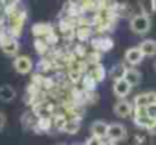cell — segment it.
<instances>
[{"label": "cell", "mask_w": 156, "mask_h": 145, "mask_svg": "<svg viewBox=\"0 0 156 145\" xmlns=\"http://www.w3.org/2000/svg\"><path fill=\"white\" fill-rule=\"evenodd\" d=\"M46 40H47V43L50 44V47H55V46H58V44H59V36H58V33H56L55 30L46 36Z\"/></svg>", "instance_id": "836d02e7"}, {"label": "cell", "mask_w": 156, "mask_h": 145, "mask_svg": "<svg viewBox=\"0 0 156 145\" xmlns=\"http://www.w3.org/2000/svg\"><path fill=\"white\" fill-rule=\"evenodd\" d=\"M97 80H96V77L91 74V73H85L83 74V79H82V88L85 89V91H96V88H97Z\"/></svg>", "instance_id": "7402d4cb"}, {"label": "cell", "mask_w": 156, "mask_h": 145, "mask_svg": "<svg viewBox=\"0 0 156 145\" xmlns=\"http://www.w3.org/2000/svg\"><path fill=\"white\" fill-rule=\"evenodd\" d=\"M117 15H118V17H129V18H132L135 14H133V9H132V6H130L127 2H124V3H120V5H118Z\"/></svg>", "instance_id": "484cf974"}, {"label": "cell", "mask_w": 156, "mask_h": 145, "mask_svg": "<svg viewBox=\"0 0 156 145\" xmlns=\"http://www.w3.org/2000/svg\"><path fill=\"white\" fill-rule=\"evenodd\" d=\"M144 57H146V56H144V53L141 51L140 46H136V47H129L126 50V53H124V60H126V64L130 65V67L140 65Z\"/></svg>", "instance_id": "5b68a950"}, {"label": "cell", "mask_w": 156, "mask_h": 145, "mask_svg": "<svg viewBox=\"0 0 156 145\" xmlns=\"http://www.w3.org/2000/svg\"><path fill=\"white\" fill-rule=\"evenodd\" d=\"M79 130H80V119H77V118H68L62 132L67 133V135H76Z\"/></svg>", "instance_id": "ffe728a7"}, {"label": "cell", "mask_w": 156, "mask_h": 145, "mask_svg": "<svg viewBox=\"0 0 156 145\" xmlns=\"http://www.w3.org/2000/svg\"><path fill=\"white\" fill-rule=\"evenodd\" d=\"M147 133H149L150 136H156V121L153 123V124H152V127L147 130Z\"/></svg>", "instance_id": "f35d334b"}, {"label": "cell", "mask_w": 156, "mask_h": 145, "mask_svg": "<svg viewBox=\"0 0 156 145\" xmlns=\"http://www.w3.org/2000/svg\"><path fill=\"white\" fill-rule=\"evenodd\" d=\"M68 3H73V5H80L83 0H67Z\"/></svg>", "instance_id": "60d3db41"}, {"label": "cell", "mask_w": 156, "mask_h": 145, "mask_svg": "<svg viewBox=\"0 0 156 145\" xmlns=\"http://www.w3.org/2000/svg\"><path fill=\"white\" fill-rule=\"evenodd\" d=\"M5 124H6V116H5V115L0 112V130L5 127Z\"/></svg>", "instance_id": "ab89813d"}, {"label": "cell", "mask_w": 156, "mask_h": 145, "mask_svg": "<svg viewBox=\"0 0 156 145\" xmlns=\"http://www.w3.org/2000/svg\"><path fill=\"white\" fill-rule=\"evenodd\" d=\"M52 127H53L52 116H41V118H38V123H37L34 130L37 133H47V132L52 130Z\"/></svg>", "instance_id": "7c38bea8"}, {"label": "cell", "mask_w": 156, "mask_h": 145, "mask_svg": "<svg viewBox=\"0 0 156 145\" xmlns=\"http://www.w3.org/2000/svg\"><path fill=\"white\" fill-rule=\"evenodd\" d=\"M71 50H73V53H74L79 59H85V57H87V54H88V50H87L85 43H77V44L71 48Z\"/></svg>", "instance_id": "f1b7e54d"}, {"label": "cell", "mask_w": 156, "mask_h": 145, "mask_svg": "<svg viewBox=\"0 0 156 145\" xmlns=\"http://www.w3.org/2000/svg\"><path fill=\"white\" fill-rule=\"evenodd\" d=\"M133 106L135 107H147L149 106V98H147V92H141L133 98Z\"/></svg>", "instance_id": "f546056e"}, {"label": "cell", "mask_w": 156, "mask_h": 145, "mask_svg": "<svg viewBox=\"0 0 156 145\" xmlns=\"http://www.w3.org/2000/svg\"><path fill=\"white\" fill-rule=\"evenodd\" d=\"M129 27L136 35H146L152 29V20L149 15L135 14L132 18H129Z\"/></svg>", "instance_id": "6da1fadb"}, {"label": "cell", "mask_w": 156, "mask_h": 145, "mask_svg": "<svg viewBox=\"0 0 156 145\" xmlns=\"http://www.w3.org/2000/svg\"><path fill=\"white\" fill-rule=\"evenodd\" d=\"M30 30H32L34 38H46L55 29H53V26L50 23H35Z\"/></svg>", "instance_id": "9c48e42d"}, {"label": "cell", "mask_w": 156, "mask_h": 145, "mask_svg": "<svg viewBox=\"0 0 156 145\" xmlns=\"http://www.w3.org/2000/svg\"><path fill=\"white\" fill-rule=\"evenodd\" d=\"M112 48H114V40L109 36H102L100 38V51L106 53V51H111Z\"/></svg>", "instance_id": "4dcf8cb0"}, {"label": "cell", "mask_w": 156, "mask_h": 145, "mask_svg": "<svg viewBox=\"0 0 156 145\" xmlns=\"http://www.w3.org/2000/svg\"><path fill=\"white\" fill-rule=\"evenodd\" d=\"M52 119H53V129L58 130V132H62L64 130V126H65V123L68 119V116H67L65 112H59V113H55L53 115Z\"/></svg>", "instance_id": "603a6c76"}, {"label": "cell", "mask_w": 156, "mask_h": 145, "mask_svg": "<svg viewBox=\"0 0 156 145\" xmlns=\"http://www.w3.org/2000/svg\"><path fill=\"white\" fill-rule=\"evenodd\" d=\"M103 145H117V142H114V141H111V139H108Z\"/></svg>", "instance_id": "b9f144b4"}, {"label": "cell", "mask_w": 156, "mask_h": 145, "mask_svg": "<svg viewBox=\"0 0 156 145\" xmlns=\"http://www.w3.org/2000/svg\"><path fill=\"white\" fill-rule=\"evenodd\" d=\"M2 48V51L6 54V56H17L18 54V50H20V44H18V41H17V38H14V40H11V41H8V43H5L3 46H0Z\"/></svg>", "instance_id": "2e32d148"}, {"label": "cell", "mask_w": 156, "mask_h": 145, "mask_svg": "<svg viewBox=\"0 0 156 145\" xmlns=\"http://www.w3.org/2000/svg\"><path fill=\"white\" fill-rule=\"evenodd\" d=\"M141 51L144 53L146 57H153L156 56V41L155 40H144L140 44Z\"/></svg>", "instance_id": "e0dca14e"}, {"label": "cell", "mask_w": 156, "mask_h": 145, "mask_svg": "<svg viewBox=\"0 0 156 145\" xmlns=\"http://www.w3.org/2000/svg\"><path fill=\"white\" fill-rule=\"evenodd\" d=\"M88 73H91V74L96 77L97 82H103L105 79H106V76H108V71H106V68H105L102 64H97V65L90 67Z\"/></svg>", "instance_id": "44dd1931"}, {"label": "cell", "mask_w": 156, "mask_h": 145, "mask_svg": "<svg viewBox=\"0 0 156 145\" xmlns=\"http://www.w3.org/2000/svg\"><path fill=\"white\" fill-rule=\"evenodd\" d=\"M97 100H99V94L96 91H85V98H83L85 104H94Z\"/></svg>", "instance_id": "1f68e13d"}, {"label": "cell", "mask_w": 156, "mask_h": 145, "mask_svg": "<svg viewBox=\"0 0 156 145\" xmlns=\"http://www.w3.org/2000/svg\"><path fill=\"white\" fill-rule=\"evenodd\" d=\"M146 110H147V115H149L150 118L156 119V104H149V106L146 107Z\"/></svg>", "instance_id": "d590c367"}, {"label": "cell", "mask_w": 156, "mask_h": 145, "mask_svg": "<svg viewBox=\"0 0 156 145\" xmlns=\"http://www.w3.org/2000/svg\"><path fill=\"white\" fill-rule=\"evenodd\" d=\"M38 71L40 73H49L50 70H53L55 67H53V59L52 57H46V56H41V59H40V62H38Z\"/></svg>", "instance_id": "d4e9b609"}, {"label": "cell", "mask_w": 156, "mask_h": 145, "mask_svg": "<svg viewBox=\"0 0 156 145\" xmlns=\"http://www.w3.org/2000/svg\"><path fill=\"white\" fill-rule=\"evenodd\" d=\"M133 109H135V106L130 101H127L126 98H120L114 104V112H115V115L118 118H127V116H130L133 113Z\"/></svg>", "instance_id": "8992f818"}, {"label": "cell", "mask_w": 156, "mask_h": 145, "mask_svg": "<svg viewBox=\"0 0 156 145\" xmlns=\"http://www.w3.org/2000/svg\"><path fill=\"white\" fill-rule=\"evenodd\" d=\"M73 145H85V144H73Z\"/></svg>", "instance_id": "ee69618b"}, {"label": "cell", "mask_w": 156, "mask_h": 145, "mask_svg": "<svg viewBox=\"0 0 156 145\" xmlns=\"http://www.w3.org/2000/svg\"><path fill=\"white\" fill-rule=\"evenodd\" d=\"M12 67L18 74H29L34 70V62H32V59L29 56L20 54V56H15V59L12 62Z\"/></svg>", "instance_id": "3957f363"}, {"label": "cell", "mask_w": 156, "mask_h": 145, "mask_svg": "<svg viewBox=\"0 0 156 145\" xmlns=\"http://www.w3.org/2000/svg\"><path fill=\"white\" fill-rule=\"evenodd\" d=\"M21 0H2V3H3V8L5 6H8V5H18Z\"/></svg>", "instance_id": "74e56055"}, {"label": "cell", "mask_w": 156, "mask_h": 145, "mask_svg": "<svg viewBox=\"0 0 156 145\" xmlns=\"http://www.w3.org/2000/svg\"><path fill=\"white\" fill-rule=\"evenodd\" d=\"M37 123H38V116L34 113V110H30V112H24L23 115H21V124H23V127L24 129H35V126H37Z\"/></svg>", "instance_id": "ac0fdd59"}, {"label": "cell", "mask_w": 156, "mask_h": 145, "mask_svg": "<svg viewBox=\"0 0 156 145\" xmlns=\"http://www.w3.org/2000/svg\"><path fill=\"white\" fill-rule=\"evenodd\" d=\"M103 144H105L103 139L99 138V136H94V135L85 141V145H103Z\"/></svg>", "instance_id": "e575fe53"}, {"label": "cell", "mask_w": 156, "mask_h": 145, "mask_svg": "<svg viewBox=\"0 0 156 145\" xmlns=\"http://www.w3.org/2000/svg\"><path fill=\"white\" fill-rule=\"evenodd\" d=\"M82 79H83V73L76 71V70H68V71H67V80H68L71 85H77V83H80Z\"/></svg>", "instance_id": "83f0119b"}, {"label": "cell", "mask_w": 156, "mask_h": 145, "mask_svg": "<svg viewBox=\"0 0 156 145\" xmlns=\"http://www.w3.org/2000/svg\"><path fill=\"white\" fill-rule=\"evenodd\" d=\"M147 98H149V104H156V91H149Z\"/></svg>", "instance_id": "8d00e7d4"}, {"label": "cell", "mask_w": 156, "mask_h": 145, "mask_svg": "<svg viewBox=\"0 0 156 145\" xmlns=\"http://www.w3.org/2000/svg\"><path fill=\"white\" fill-rule=\"evenodd\" d=\"M153 71H155V74H156V60H155V64H153Z\"/></svg>", "instance_id": "7bdbcfd3"}, {"label": "cell", "mask_w": 156, "mask_h": 145, "mask_svg": "<svg viewBox=\"0 0 156 145\" xmlns=\"http://www.w3.org/2000/svg\"><path fill=\"white\" fill-rule=\"evenodd\" d=\"M127 68H129V67H126V64H115V65L109 70L108 74H109V77L115 82V80H118V79H124Z\"/></svg>", "instance_id": "9a60e30c"}, {"label": "cell", "mask_w": 156, "mask_h": 145, "mask_svg": "<svg viewBox=\"0 0 156 145\" xmlns=\"http://www.w3.org/2000/svg\"><path fill=\"white\" fill-rule=\"evenodd\" d=\"M90 130H91V135L99 136V138L105 139V138H108L109 124H108V123H105V121H94V123L91 124Z\"/></svg>", "instance_id": "30bf717a"}, {"label": "cell", "mask_w": 156, "mask_h": 145, "mask_svg": "<svg viewBox=\"0 0 156 145\" xmlns=\"http://www.w3.org/2000/svg\"><path fill=\"white\" fill-rule=\"evenodd\" d=\"M127 136V130L123 124L118 123H112L109 124V130H108V139L114 141V142H120L123 139H126Z\"/></svg>", "instance_id": "52a82bcc"}, {"label": "cell", "mask_w": 156, "mask_h": 145, "mask_svg": "<svg viewBox=\"0 0 156 145\" xmlns=\"http://www.w3.org/2000/svg\"><path fill=\"white\" fill-rule=\"evenodd\" d=\"M138 8L141 14L150 17L155 12V0H138Z\"/></svg>", "instance_id": "cb8c5ba5"}, {"label": "cell", "mask_w": 156, "mask_h": 145, "mask_svg": "<svg viewBox=\"0 0 156 145\" xmlns=\"http://www.w3.org/2000/svg\"><path fill=\"white\" fill-rule=\"evenodd\" d=\"M132 88H133V86H132L126 79H118V80H115L114 85H112V92L115 94V97H118V98H126V97L130 94Z\"/></svg>", "instance_id": "ba28073f"}, {"label": "cell", "mask_w": 156, "mask_h": 145, "mask_svg": "<svg viewBox=\"0 0 156 145\" xmlns=\"http://www.w3.org/2000/svg\"><path fill=\"white\" fill-rule=\"evenodd\" d=\"M135 145H152L149 135H136L135 136Z\"/></svg>", "instance_id": "d6a6232c"}, {"label": "cell", "mask_w": 156, "mask_h": 145, "mask_svg": "<svg viewBox=\"0 0 156 145\" xmlns=\"http://www.w3.org/2000/svg\"><path fill=\"white\" fill-rule=\"evenodd\" d=\"M85 60H87V64H88L90 67H93V65H97V64H100V62H102V51H97V50L88 51V54H87Z\"/></svg>", "instance_id": "4316f807"}, {"label": "cell", "mask_w": 156, "mask_h": 145, "mask_svg": "<svg viewBox=\"0 0 156 145\" xmlns=\"http://www.w3.org/2000/svg\"><path fill=\"white\" fill-rule=\"evenodd\" d=\"M93 26H77L76 27V40L79 43H87L93 38Z\"/></svg>", "instance_id": "4fadbf2b"}, {"label": "cell", "mask_w": 156, "mask_h": 145, "mask_svg": "<svg viewBox=\"0 0 156 145\" xmlns=\"http://www.w3.org/2000/svg\"><path fill=\"white\" fill-rule=\"evenodd\" d=\"M34 48L38 53V56H46L50 50V44L47 43L46 38H35L34 40Z\"/></svg>", "instance_id": "d6986e66"}, {"label": "cell", "mask_w": 156, "mask_h": 145, "mask_svg": "<svg viewBox=\"0 0 156 145\" xmlns=\"http://www.w3.org/2000/svg\"><path fill=\"white\" fill-rule=\"evenodd\" d=\"M124 79H126L132 86H138V85L141 83V80H143V74H141L135 67H129V68H127V71H126Z\"/></svg>", "instance_id": "8fae6325"}, {"label": "cell", "mask_w": 156, "mask_h": 145, "mask_svg": "<svg viewBox=\"0 0 156 145\" xmlns=\"http://www.w3.org/2000/svg\"><path fill=\"white\" fill-rule=\"evenodd\" d=\"M26 18H27V12H26L23 8H20L15 14L9 15V27H8V30H9L15 38H18V36L23 33V27H24Z\"/></svg>", "instance_id": "7a4b0ae2"}, {"label": "cell", "mask_w": 156, "mask_h": 145, "mask_svg": "<svg viewBox=\"0 0 156 145\" xmlns=\"http://www.w3.org/2000/svg\"><path fill=\"white\" fill-rule=\"evenodd\" d=\"M59 32H61V36L71 43L74 38H76V24L70 20V18H64L59 21Z\"/></svg>", "instance_id": "277c9868"}, {"label": "cell", "mask_w": 156, "mask_h": 145, "mask_svg": "<svg viewBox=\"0 0 156 145\" xmlns=\"http://www.w3.org/2000/svg\"><path fill=\"white\" fill-rule=\"evenodd\" d=\"M155 12H156V0H155Z\"/></svg>", "instance_id": "f6af8a7d"}, {"label": "cell", "mask_w": 156, "mask_h": 145, "mask_svg": "<svg viewBox=\"0 0 156 145\" xmlns=\"http://www.w3.org/2000/svg\"><path fill=\"white\" fill-rule=\"evenodd\" d=\"M15 97H17V92L11 85H2L0 86V101L11 103V101L15 100Z\"/></svg>", "instance_id": "5bb4252c"}]
</instances>
